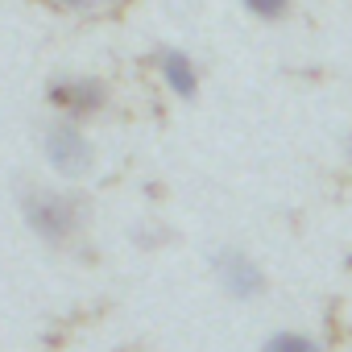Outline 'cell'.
I'll list each match as a JSON object with an SVG mask.
<instances>
[{
    "label": "cell",
    "instance_id": "4",
    "mask_svg": "<svg viewBox=\"0 0 352 352\" xmlns=\"http://www.w3.org/2000/svg\"><path fill=\"white\" fill-rule=\"evenodd\" d=\"M50 104L67 112V120H87L96 112L108 108V83L91 79V75H71V79H54L50 83Z\"/></svg>",
    "mask_w": 352,
    "mask_h": 352
},
{
    "label": "cell",
    "instance_id": "6",
    "mask_svg": "<svg viewBox=\"0 0 352 352\" xmlns=\"http://www.w3.org/2000/svg\"><path fill=\"white\" fill-rule=\"evenodd\" d=\"M261 352H327L315 336H307V331H294V327H286V331H274V336H265V344H261Z\"/></svg>",
    "mask_w": 352,
    "mask_h": 352
},
{
    "label": "cell",
    "instance_id": "8",
    "mask_svg": "<svg viewBox=\"0 0 352 352\" xmlns=\"http://www.w3.org/2000/svg\"><path fill=\"white\" fill-rule=\"evenodd\" d=\"M63 5H67V9H96L100 0H63Z\"/></svg>",
    "mask_w": 352,
    "mask_h": 352
},
{
    "label": "cell",
    "instance_id": "3",
    "mask_svg": "<svg viewBox=\"0 0 352 352\" xmlns=\"http://www.w3.org/2000/svg\"><path fill=\"white\" fill-rule=\"evenodd\" d=\"M212 278L236 302H249V298H261L265 294V270L257 265L253 253H245L236 245H228V249H220L212 257Z\"/></svg>",
    "mask_w": 352,
    "mask_h": 352
},
{
    "label": "cell",
    "instance_id": "5",
    "mask_svg": "<svg viewBox=\"0 0 352 352\" xmlns=\"http://www.w3.org/2000/svg\"><path fill=\"white\" fill-rule=\"evenodd\" d=\"M157 71H162V83H166L174 96L191 100V96L199 91V67H195L191 54H183V50H162V54H157Z\"/></svg>",
    "mask_w": 352,
    "mask_h": 352
},
{
    "label": "cell",
    "instance_id": "2",
    "mask_svg": "<svg viewBox=\"0 0 352 352\" xmlns=\"http://www.w3.org/2000/svg\"><path fill=\"white\" fill-rule=\"evenodd\" d=\"M42 153H46V162L63 174V179H83V174L91 170V162H96L87 133L75 120H67V116L50 120L42 129Z\"/></svg>",
    "mask_w": 352,
    "mask_h": 352
},
{
    "label": "cell",
    "instance_id": "1",
    "mask_svg": "<svg viewBox=\"0 0 352 352\" xmlns=\"http://www.w3.org/2000/svg\"><path fill=\"white\" fill-rule=\"evenodd\" d=\"M21 216H25L30 232L50 249H67L83 228V204L67 191H54V187H25Z\"/></svg>",
    "mask_w": 352,
    "mask_h": 352
},
{
    "label": "cell",
    "instance_id": "7",
    "mask_svg": "<svg viewBox=\"0 0 352 352\" xmlns=\"http://www.w3.org/2000/svg\"><path fill=\"white\" fill-rule=\"evenodd\" d=\"M241 5H245L249 13H257V17L274 21V17H282V13H286V5H290V0H241Z\"/></svg>",
    "mask_w": 352,
    "mask_h": 352
}]
</instances>
